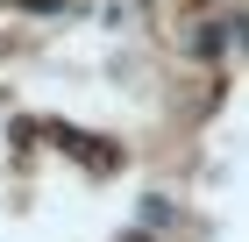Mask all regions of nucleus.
<instances>
[{
  "label": "nucleus",
  "instance_id": "nucleus-1",
  "mask_svg": "<svg viewBox=\"0 0 249 242\" xmlns=\"http://www.w3.org/2000/svg\"><path fill=\"white\" fill-rule=\"evenodd\" d=\"M228 50V29H199V36H192V57H221Z\"/></svg>",
  "mask_w": 249,
  "mask_h": 242
}]
</instances>
